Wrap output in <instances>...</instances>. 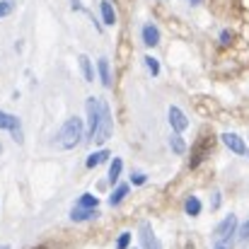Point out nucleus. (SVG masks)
I'll use <instances>...</instances> for the list:
<instances>
[{"instance_id": "nucleus-8", "label": "nucleus", "mask_w": 249, "mask_h": 249, "mask_svg": "<svg viewBox=\"0 0 249 249\" xmlns=\"http://www.w3.org/2000/svg\"><path fill=\"white\" fill-rule=\"evenodd\" d=\"M141 249H160V240L155 237L150 223H141Z\"/></svg>"}, {"instance_id": "nucleus-3", "label": "nucleus", "mask_w": 249, "mask_h": 249, "mask_svg": "<svg viewBox=\"0 0 249 249\" xmlns=\"http://www.w3.org/2000/svg\"><path fill=\"white\" fill-rule=\"evenodd\" d=\"M237 215H225L223 220H220V225L215 228V242H228V245H232V240L237 237Z\"/></svg>"}, {"instance_id": "nucleus-25", "label": "nucleus", "mask_w": 249, "mask_h": 249, "mask_svg": "<svg viewBox=\"0 0 249 249\" xmlns=\"http://www.w3.org/2000/svg\"><path fill=\"white\" fill-rule=\"evenodd\" d=\"M220 41H223V44H225V46H228V44H230V41H232V32H228V29H225V32H223V34H220Z\"/></svg>"}, {"instance_id": "nucleus-10", "label": "nucleus", "mask_w": 249, "mask_h": 249, "mask_svg": "<svg viewBox=\"0 0 249 249\" xmlns=\"http://www.w3.org/2000/svg\"><path fill=\"white\" fill-rule=\"evenodd\" d=\"M143 41H145V46H150V49L158 46V44H160V29L148 22V24L143 27Z\"/></svg>"}, {"instance_id": "nucleus-30", "label": "nucleus", "mask_w": 249, "mask_h": 249, "mask_svg": "<svg viewBox=\"0 0 249 249\" xmlns=\"http://www.w3.org/2000/svg\"><path fill=\"white\" fill-rule=\"evenodd\" d=\"M39 249H44V247H39Z\"/></svg>"}, {"instance_id": "nucleus-15", "label": "nucleus", "mask_w": 249, "mask_h": 249, "mask_svg": "<svg viewBox=\"0 0 249 249\" xmlns=\"http://www.w3.org/2000/svg\"><path fill=\"white\" fill-rule=\"evenodd\" d=\"M184 211H186V215H198L201 213V201H198V196H189L186 201H184Z\"/></svg>"}, {"instance_id": "nucleus-17", "label": "nucleus", "mask_w": 249, "mask_h": 249, "mask_svg": "<svg viewBox=\"0 0 249 249\" xmlns=\"http://www.w3.org/2000/svg\"><path fill=\"white\" fill-rule=\"evenodd\" d=\"M169 148H172L177 155H184V153H186V143H184V138H181L179 133H172V136H169Z\"/></svg>"}, {"instance_id": "nucleus-16", "label": "nucleus", "mask_w": 249, "mask_h": 249, "mask_svg": "<svg viewBox=\"0 0 249 249\" xmlns=\"http://www.w3.org/2000/svg\"><path fill=\"white\" fill-rule=\"evenodd\" d=\"M107 158H109V150H104V148H102V150H97V153H92V155L87 158V169H94L97 165H102Z\"/></svg>"}, {"instance_id": "nucleus-1", "label": "nucleus", "mask_w": 249, "mask_h": 249, "mask_svg": "<svg viewBox=\"0 0 249 249\" xmlns=\"http://www.w3.org/2000/svg\"><path fill=\"white\" fill-rule=\"evenodd\" d=\"M80 141H83V119H80V116H71V119L61 126V131H58V136H56V143H58V148H63V150H73Z\"/></svg>"}, {"instance_id": "nucleus-2", "label": "nucleus", "mask_w": 249, "mask_h": 249, "mask_svg": "<svg viewBox=\"0 0 249 249\" xmlns=\"http://www.w3.org/2000/svg\"><path fill=\"white\" fill-rule=\"evenodd\" d=\"M111 131H114V121H111V109L104 99H99V121H97V131H94V143L102 145L111 138Z\"/></svg>"}, {"instance_id": "nucleus-13", "label": "nucleus", "mask_w": 249, "mask_h": 249, "mask_svg": "<svg viewBox=\"0 0 249 249\" xmlns=\"http://www.w3.org/2000/svg\"><path fill=\"white\" fill-rule=\"evenodd\" d=\"M128 191H131V186L128 184H121V186H116L114 189V194L109 196V206H119L126 196H128Z\"/></svg>"}, {"instance_id": "nucleus-21", "label": "nucleus", "mask_w": 249, "mask_h": 249, "mask_svg": "<svg viewBox=\"0 0 249 249\" xmlns=\"http://www.w3.org/2000/svg\"><path fill=\"white\" fill-rule=\"evenodd\" d=\"M143 61H145V66H148L150 75H160V63H158V58H153V56H145Z\"/></svg>"}, {"instance_id": "nucleus-19", "label": "nucleus", "mask_w": 249, "mask_h": 249, "mask_svg": "<svg viewBox=\"0 0 249 249\" xmlns=\"http://www.w3.org/2000/svg\"><path fill=\"white\" fill-rule=\"evenodd\" d=\"M78 206H83V208H97L99 201H97V196H92V194H83V196L78 198Z\"/></svg>"}, {"instance_id": "nucleus-6", "label": "nucleus", "mask_w": 249, "mask_h": 249, "mask_svg": "<svg viewBox=\"0 0 249 249\" xmlns=\"http://www.w3.org/2000/svg\"><path fill=\"white\" fill-rule=\"evenodd\" d=\"M167 116H169V126H172L174 133H181V131L189 128V119H186V114H184L179 107H169Z\"/></svg>"}, {"instance_id": "nucleus-23", "label": "nucleus", "mask_w": 249, "mask_h": 249, "mask_svg": "<svg viewBox=\"0 0 249 249\" xmlns=\"http://www.w3.org/2000/svg\"><path fill=\"white\" fill-rule=\"evenodd\" d=\"M128 245H131V232L119 235V240H116V249H128Z\"/></svg>"}, {"instance_id": "nucleus-14", "label": "nucleus", "mask_w": 249, "mask_h": 249, "mask_svg": "<svg viewBox=\"0 0 249 249\" xmlns=\"http://www.w3.org/2000/svg\"><path fill=\"white\" fill-rule=\"evenodd\" d=\"M124 169V160L121 158H114L111 160V167H109V177H107V184H116L119 181V174Z\"/></svg>"}, {"instance_id": "nucleus-12", "label": "nucleus", "mask_w": 249, "mask_h": 249, "mask_svg": "<svg viewBox=\"0 0 249 249\" xmlns=\"http://www.w3.org/2000/svg\"><path fill=\"white\" fill-rule=\"evenodd\" d=\"M97 71H99V78L104 87H111V71H109V61L107 58H99L97 61Z\"/></svg>"}, {"instance_id": "nucleus-28", "label": "nucleus", "mask_w": 249, "mask_h": 249, "mask_svg": "<svg viewBox=\"0 0 249 249\" xmlns=\"http://www.w3.org/2000/svg\"><path fill=\"white\" fill-rule=\"evenodd\" d=\"M0 249H10V245H0Z\"/></svg>"}, {"instance_id": "nucleus-24", "label": "nucleus", "mask_w": 249, "mask_h": 249, "mask_svg": "<svg viewBox=\"0 0 249 249\" xmlns=\"http://www.w3.org/2000/svg\"><path fill=\"white\" fill-rule=\"evenodd\" d=\"M145 181H148V177H145V174H141V172H133V174H131V184H136V186H143Z\"/></svg>"}, {"instance_id": "nucleus-4", "label": "nucleus", "mask_w": 249, "mask_h": 249, "mask_svg": "<svg viewBox=\"0 0 249 249\" xmlns=\"http://www.w3.org/2000/svg\"><path fill=\"white\" fill-rule=\"evenodd\" d=\"M0 128L2 131H10L15 143H22V121L19 116L15 114H7V111H0Z\"/></svg>"}, {"instance_id": "nucleus-5", "label": "nucleus", "mask_w": 249, "mask_h": 249, "mask_svg": "<svg viewBox=\"0 0 249 249\" xmlns=\"http://www.w3.org/2000/svg\"><path fill=\"white\" fill-rule=\"evenodd\" d=\"M85 109H87V136L92 141L94 138V131H97V121H99V99L89 97L87 104H85Z\"/></svg>"}, {"instance_id": "nucleus-9", "label": "nucleus", "mask_w": 249, "mask_h": 249, "mask_svg": "<svg viewBox=\"0 0 249 249\" xmlns=\"http://www.w3.org/2000/svg\"><path fill=\"white\" fill-rule=\"evenodd\" d=\"M99 218V211L97 208H83V206H75L71 211V220L73 223H89V220H97Z\"/></svg>"}, {"instance_id": "nucleus-22", "label": "nucleus", "mask_w": 249, "mask_h": 249, "mask_svg": "<svg viewBox=\"0 0 249 249\" xmlns=\"http://www.w3.org/2000/svg\"><path fill=\"white\" fill-rule=\"evenodd\" d=\"M12 7H15V2H12V0H0V19H2V17H7V15L12 12Z\"/></svg>"}, {"instance_id": "nucleus-29", "label": "nucleus", "mask_w": 249, "mask_h": 249, "mask_svg": "<svg viewBox=\"0 0 249 249\" xmlns=\"http://www.w3.org/2000/svg\"><path fill=\"white\" fill-rule=\"evenodd\" d=\"M198 2H201V0H191V5H198Z\"/></svg>"}, {"instance_id": "nucleus-18", "label": "nucleus", "mask_w": 249, "mask_h": 249, "mask_svg": "<svg viewBox=\"0 0 249 249\" xmlns=\"http://www.w3.org/2000/svg\"><path fill=\"white\" fill-rule=\"evenodd\" d=\"M80 71H83V75H85V80H87V83H92V80H94L92 63H89V58H87V56H80Z\"/></svg>"}, {"instance_id": "nucleus-20", "label": "nucleus", "mask_w": 249, "mask_h": 249, "mask_svg": "<svg viewBox=\"0 0 249 249\" xmlns=\"http://www.w3.org/2000/svg\"><path fill=\"white\" fill-rule=\"evenodd\" d=\"M237 242H242V245L249 242V218L237 228Z\"/></svg>"}, {"instance_id": "nucleus-26", "label": "nucleus", "mask_w": 249, "mask_h": 249, "mask_svg": "<svg viewBox=\"0 0 249 249\" xmlns=\"http://www.w3.org/2000/svg\"><path fill=\"white\" fill-rule=\"evenodd\" d=\"M211 203H213V208H218V206H220V194H218V191L213 194V201H211Z\"/></svg>"}, {"instance_id": "nucleus-7", "label": "nucleus", "mask_w": 249, "mask_h": 249, "mask_svg": "<svg viewBox=\"0 0 249 249\" xmlns=\"http://www.w3.org/2000/svg\"><path fill=\"white\" fill-rule=\"evenodd\" d=\"M220 141H223V143H225V148H228V150H232L235 155H249L245 141H242L237 133H223V136H220Z\"/></svg>"}, {"instance_id": "nucleus-11", "label": "nucleus", "mask_w": 249, "mask_h": 249, "mask_svg": "<svg viewBox=\"0 0 249 249\" xmlns=\"http://www.w3.org/2000/svg\"><path fill=\"white\" fill-rule=\"evenodd\" d=\"M99 12H102V19H104V24H116V12H114V7H111V2H107V0H102L99 2Z\"/></svg>"}, {"instance_id": "nucleus-27", "label": "nucleus", "mask_w": 249, "mask_h": 249, "mask_svg": "<svg viewBox=\"0 0 249 249\" xmlns=\"http://www.w3.org/2000/svg\"><path fill=\"white\" fill-rule=\"evenodd\" d=\"M215 249H230L228 242H215Z\"/></svg>"}]
</instances>
